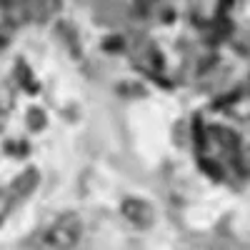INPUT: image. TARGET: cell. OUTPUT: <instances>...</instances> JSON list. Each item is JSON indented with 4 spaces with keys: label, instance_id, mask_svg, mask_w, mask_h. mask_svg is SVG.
<instances>
[{
    "label": "cell",
    "instance_id": "cell-10",
    "mask_svg": "<svg viewBox=\"0 0 250 250\" xmlns=\"http://www.w3.org/2000/svg\"><path fill=\"white\" fill-rule=\"evenodd\" d=\"M150 3H155V0H138V5H140V8H148Z\"/></svg>",
    "mask_w": 250,
    "mask_h": 250
},
{
    "label": "cell",
    "instance_id": "cell-3",
    "mask_svg": "<svg viewBox=\"0 0 250 250\" xmlns=\"http://www.w3.org/2000/svg\"><path fill=\"white\" fill-rule=\"evenodd\" d=\"M38 180H40V173L35 170V168H28V170H23L13 183H10V195L15 198V203L18 200H25L28 195H33L35 193V188H38Z\"/></svg>",
    "mask_w": 250,
    "mask_h": 250
},
{
    "label": "cell",
    "instance_id": "cell-9",
    "mask_svg": "<svg viewBox=\"0 0 250 250\" xmlns=\"http://www.w3.org/2000/svg\"><path fill=\"white\" fill-rule=\"evenodd\" d=\"M5 120H8V113L0 108V133H3V128H5Z\"/></svg>",
    "mask_w": 250,
    "mask_h": 250
},
{
    "label": "cell",
    "instance_id": "cell-2",
    "mask_svg": "<svg viewBox=\"0 0 250 250\" xmlns=\"http://www.w3.org/2000/svg\"><path fill=\"white\" fill-rule=\"evenodd\" d=\"M120 210L138 228H150L155 223V208L148 200H143V198H125L123 205H120Z\"/></svg>",
    "mask_w": 250,
    "mask_h": 250
},
{
    "label": "cell",
    "instance_id": "cell-1",
    "mask_svg": "<svg viewBox=\"0 0 250 250\" xmlns=\"http://www.w3.org/2000/svg\"><path fill=\"white\" fill-rule=\"evenodd\" d=\"M80 233H83L80 218L75 213H65L40 233L35 250H73L80 240Z\"/></svg>",
    "mask_w": 250,
    "mask_h": 250
},
{
    "label": "cell",
    "instance_id": "cell-5",
    "mask_svg": "<svg viewBox=\"0 0 250 250\" xmlns=\"http://www.w3.org/2000/svg\"><path fill=\"white\" fill-rule=\"evenodd\" d=\"M13 205H15V198L10 195V190L8 188H0V225H3V220L10 215Z\"/></svg>",
    "mask_w": 250,
    "mask_h": 250
},
{
    "label": "cell",
    "instance_id": "cell-6",
    "mask_svg": "<svg viewBox=\"0 0 250 250\" xmlns=\"http://www.w3.org/2000/svg\"><path fill=\"white\" fill-rule=\"evenodd\" d=\"M18 80L25 85V90H28V93H35V90H38V83L30 78V70H28V65H25L23 60L18 62Z\"/></svg>",
    "mask_w": 250,
    "mask_h": 250
},
{
    "label": "cell",
    "instance_id": "cell-7",
    "mask_svg": "<svg viewBox=\"0 0 250 250\" xmlns=\"http://www.w3.org/2000/svg\"><path fill=\"white\" fill-rule=\"evenodd\" d=\"M28 125H30L33 130H43V128H45V113L38 110V108H33V110L28 113Z\"/></svg>",
    "mask_w": 250,
    "mask_h": 250
},
{
    "label": "cell",
    "instance_id": "cell-4",
    "mask_svg": "<svg viewBox=\"0 0 250 250\" xmlns=\"http://www.w3.org/2000/svg\"><path fill=\"white\" fill-rule=\"evenodd\" d=\"M210 135L218 138V143L223 145V148H238V135L230 128H213Z\"/></svg>",
    "mask_w": 250,
    "mask_h": 250
},
{
    "label": "cell",
    "instance_id": "cell-8",
    "mask_svg": "<svg viewBox=\"0 0 250 250\" xmlns=\"http://www.w3.org/2000/svg\"><path fill=\"white\" fill-rule=\"evenodd\" d=\"M200 165H203V170L208 173V175H210L213 180H220L223 178V173H220V168H218V163H213V160H200Z\"/></svg>",
    "mask_w": 250,
    "mask_h": 250
}]
</instances>
